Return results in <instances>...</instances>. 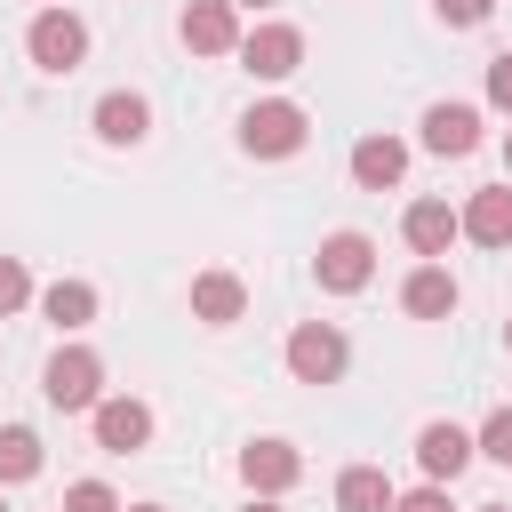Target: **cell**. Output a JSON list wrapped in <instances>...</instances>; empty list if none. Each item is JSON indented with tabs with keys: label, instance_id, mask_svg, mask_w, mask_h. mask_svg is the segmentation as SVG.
Wrapping results in <instances>:
<instances>
[{
	"label": "cell",
	"instance_id": "obj_1",
	"mask_svg": "<svg viewBox=\"0 0 512 512\" xmlns=\"http://www.w3.org/2000/svg\"><path fill=\"white\" fill-rule=\"evenodd\" d=\"M304 136H312V120L288 96H264V104L240 112V152L248 160H288V152H304Z\"/></svg>",
	"mask_w": 512,
	"mask_h": 512
},
{
	"label": "cell",
	"instance_id": "obj_20",
	"mask_svg": "<svg viewBox=\"0 0 512 512\" xmlns=\"http://www.w3.org/2000/svg\"><path fill=\"white\" fill-rule=\"evenodd\" d=\"M32 472H40V432L32 424H0V488H16Z\"/></svg>",
	"mask_w": 512,
	"mask_h": 512
},
{
	"label": "cell",
	"instance_id": "obj_2",
	"mask_svg": "<svg viewBox=\"0 0 512 512\" xmlns=\"http://www.w3.org/2000/svg\"><path fill=\"white\" fill-rule=\"evenodd\" d=\"M344 368H352V344H344L336 320H296L288 328V376L296 384H336Z\"/></svg>",
	"mask_w": 512,
	"mask_h": 512
},
{
	"label": "cell",
	"instance_id": "obj_31",
	"mask_svg": "<svg viewBox=\"0 0 512 512\" xmlns=\"http://www.w3.org/2000/svg\"><path fill=\"white\" fill-rule=\"evenodd\" d=\"M480 512H512V504H480Z\"/></svg>",
	"mask_w": 512,
	"mask_h": 512
},
{
	"label": "cell",
	"instance_id": "obj_7",
	"mask_svg": "<svg viewBox=\"0 0 512 512\" xmlns=\"http://www.w3.org/2000/svg\"><path fill=\"white\" fill-rule=\"evenodd\" d=\"M240 64L256 80H288V72H304V32L296 24H256V32H240Z\"/></svg>",
	"mask_w": 512,
	"mask_h": 512
},
{
	"label": "cell",
	"instance_id": "obj_9",
	"mask_svg": "<svg viewBox=\"0 0 512 512\" xmlns=\"http://www.w3.org/2000/svg\"><path fill=\"white\" fill-rule=\"evenodd\" d=\"M400 232H408V248H416L424 264H440V256L464 240V208H448V200H408Z\"/></svg>",
	"mask_w": 512,
	"mask_h": 512
},
{
	"label": "cell",
	"instance_id": "obj_22",
	"mask_svg": "<svg viewBox=\"0 0 512 512\" xmlns=\"http://www.w3.org/2000/svg\"><path fill=\"white\" fill-rule=\"evenodd\" d=\"M24 304H32V272H24V256H0V320Z\"/></svg>",
	"mask_w": 512,
	"mask_h": 512
},
{
	"label": "cell",
	"instance_id": "obj_4",
	"mask_svg": "<svg viewBox=\"0 0 512 512\" xmlns=\"http://www.w3.org/2000/svg\"><path fill=\"white\" fill-rule=\"evenodd\" d=\"M24 56H32L40 72H80V64H88V24H80L72 8H40L32 32H24Z\"/></svg>",
	"mask_w": 512,
	"mask_h": 512
},
{
	"label": "cell",
	"instance_id": "obj_27",
	"mask_svg": "<svg viewBox=\"0 0 512 512\" xmlns=\"http://www.w3.org/2000/svg\"><path fill=\"white\" fill-rule=\"evenodd\" d=\"M240 512H280V496H248V504H240Z\"/></svg>",
	"mask_w": 512,
	"mask_h": 512
},
{
	"label": "cell",
	"instance_id": "obj_25",
	"mask_svg": "<svg viewBox=\"0 0 512 512\" xmlns=\"http://www.w3.org/2000/svg\"><path fill=\"white\" fill-rule=\"evenodd\" d=\"M392 512H456V504H448V488H440V480H424V488H408Z\"/></svg>",
	"mask_w": 512,
	"mask_h": 512
},
{
	"label": "cell",
	"instance_id": "obj_24",
	"mask_svg": "<svg viewBox=\"0 0 512 512\" xmlns=\"http://www.w3.org/2000/svg\"><path fill=\"white\" fill-rule=\"evenodd\" d=\"M432 16H440L448 32H472V24H488V16H496V0H432Z\"/></svg>",
	"mask_w": 512,
	"mask_h": 512
},
{
	"label": "cell",
	"instance_id": "obj_3",
	"mask_svg": "<svg viewBox=\"0 0 512 512\" xmlns=\"http://www.w3.org/2000/svg\"><path fill=\"white\" fill-rule=\"evenodd\" d=\"M40 392H48V408H64V416H88V408L104 400V360H96L88 344H64V352L40 368Z\"/></svg>",
	"mask_w": 512,
	"mask_h": 512
},
{
	"label": "cell",
	"instance_id": "obj_12",
	"mask_svg": "<svg viewBox=\"0 0 512 512\" xmlns=\"http://www.w3.org/2000/svg\"><path fill=\"white\" fill-rule=\"evenodd\" d=\"M88 120H96V136H104L112 152H128V144H144V136H152V104H144L136 88L96 96V112H88Z\"/></svg>",
	"mask_w": 512,
	"mask_h": 512
},
{
	"label": "cell",
	"instance_id": "obj_29",
	"mask_svg": "<svg viewBox=\"0 0 512 512\" xmlns=\"http://www.w3.org/2000/svg\"><path fill=\"white\" fill-rule=\"evenodd\" d=\"M504 168H512V128H504Z\"/></svg>",
	"mask_w": 512,
	"mask_h": 512
},
{
	"label": "cell",
	"instance_id": "obj_11",
	"mask_svg": "<svg viewBox=\"0 0 512 512\" xmlns=\"http://www.w3.org/2000/svg\"><path fill=\"white\" fill-rule=\"evenodd\" d=\"M472 456H480V448H472V432H464V424H448V416H432V424L416 432V464H424V480H440V488H448Z\"/></svg>",
	"mask_w": 512,
	"mask_h": 512
},
{
	"label": "cell",
	"instance_id": "obj_10",
	"mask_svg": "<svg viewBox=\"0 0 512 512\" xmlns=\"http://www.w3.org/2000/svg\"><path fill=\"white\" fill-rule=\"evenodd\" d=\"M88 432H96V448L128 456V448H144V440H152V408H144V400H128V392H112V400H96V408H88Z\"/></svg>",
	"mask_w": 512,
	"mask_h": 512
},
{
	"label": "cell",
	"instance_id": "obj_19",
	"mask_svg": "<svg viewBox=\"0 0 512 512\" xmlns=\"http://www.w3.org/2000/svg\"><path fill=\"white\" fill-rule=\"evenodd\" d=\"M40 312L72 336V328H88V320H96V288H88V280H48V288H40Z\"/></svg>",
	"mask_w": 512,
	"mask_h": 512
},
{
	"label": "cell",
	"instance_id": "obj_17",
	"mask_svg": "<svg viewBox=\"0 0 512 512\" xmlns=\"http://www.w3.org/2000/svg\"><path fill=\"white\" fill-rule=\"evenodd\" d=\"M464 240L480 248H512V184H488L464 200Z\"/></svg>",
	"mask_w": 512,
	"mask_h": 512
},
{
	"label": "cell",
	"instance_id": "obj_23",
	"mask_svg": "<svg viewBox=\"0 0 512 512\" xmlns=\"http://www.w3.org/2000/svg\"><path fill=\"white\" fill-rule=\"evenodd\" d=\"M64 512H128V504H120L104 480H72V488H64Z\"/></svg>",
	"mask_w": 512,
	"mask_h": 512
},
{
	"label": "cell",
	"instance_id": "obj_30",
	"mask_svg": "<svg viewBox=\"0 0 512 512\" xmlns=\"http://www.w3.org/2000/svg\"><path fill=\"white\" fill-rule=\"evenodd\" d=\"M128 512H168V504H128Z\"/></svg>",
	"mask_w": 512,
	"mask_h": 512
},
{
	"label": "cell",
	"instance_id": "obj_16",
	"mask_svg": "<svg viewBox=\"0 0 512 512\" xmlns=\"http://www.w3.org/2000/svg\"><path fill=\"white\" fill-rule=\"evenodd\" d=\"M248 312V288H240V272H192V320H208V328H232Z\"/></svg>",
	"mask_w": 512,
	"mask_h": 512
},
{
	"label": "cell",
	"instance_id": "obj_26",
	"mask_svg": "<svg viewBox=\"0 0 512 512\" xmlns=\"http://www.w3.org/2000/svg\"><path fill=\"white\" fill-rule=\"evenodd\" d=\"M488 104H496V112H512V48H504V56H488Z\"/></svg>",
	"mask_w": 512,
	"mask_h": 512
},
{
	"label": "cell",
	"instance_id": "obj_32",
	"mask_svg": "<svg viewBox=\"0 0 512 512\" xmlns=\"http://www.w3.org/2000/svg\"><path fill=\"white\" fill-rule=\"evenodd\" d=\"M504 344H512V328H504Z\"/></svg>",
	"mask_w": 512,
	"mask_h": 512
},
{
	"label": "cell",
	"instance_id": "obj_8",
	"mask_svg": "<svg viewBox=\"0 0 512 512\" xmlns=\"http://www.w3.org/2000/svg\"><path fill=\"white\" fill-rule=\"evenodd\" d=\"M240 480H248V496H288V488L304 480L296 440H248V448H240Z\"/></svg>",
	"mask_w": 512,
	"mask_h": 512
},
{
	"label": "cell",
	"instance_id": "obj_6",
	"mask_svg": "<svg viewBox=\"0 0 512 512\" xmlns=\"http://www.w3.org/2000/svg\"><path fill=\"white\" fill-rule=\"evenodd\" d=\"M176 32H184L192 56H240V8L232 0H192L176 16Z\"/></svg>",
	"mask_w": 512,
	"mask_h": 512
},
{
	"label": "cell",
	"instance_id": "obj_5",
	"mask_svg": "<svg viewBox=\"0 0 512 512\" xmlns=\"http://www.w3.org/2000/svg\"><path fill=\"white\" fill-rule=\"evenodd\" d=\"M312 280H320L328 296H360V288L376 280V240H368V232H328L320 256H312Z\"/></svg>",
	"mask_w": 512,
	"mask_h": 512
},
{
	"label": "cell",
	"instance_id": "obj_33",
	"mask_svg": "<svg viewBox=\"0 0 512 512\" xmlns=\"http://www.w3.org/2000/svg\"><path fill=\"white\" fill-rule=\"evenodd\" d=\"M48 8H64V0H48Z\"/></svg>",
	"mask_w": 512,
	"mask_h": 512
},
{
	"label": "cell",
	"instance_id": "obj_34",
	"mask_svg": "<svg viewBox=\"0 0 512 512\" xmlns=\"http://www.w3.org/2000/svg\"><path fill=\"white\" fill-rule=\"evenodd\" d=\"M0 512H8V504H0Z\"/></svg>",
	"mask_w": 512,
	"mask_h": 512
},
{
	"label": "cell",
	"instance_id": "obj_28",
	"mask_svg": "<svg viewBox=\"0 0 512 512\" xmlns=\"http://www.w3.org/2000/svg\"><path fill=\"white\" fill-rule=\"evenodd\" d=\"M232 8H248V16H256V8H280V0H232Z\"/></svg>",
	"mask_w": 512,
	"mask_h": 512
},
{
	"label": "cell",
	"instance_id": "obj_15",
	"mask_svg": "<svg viewBox=\"0 0 512 512\" xmlns=\"http://www.w3.org/2000/svg\"><path fill=\"white\" fill-rule=\"evenodd\" d=\"M400 176H408V144L400 136H360L352 144V184L360 192H392Z\"/></svg>",
	"mask_w": 512,
	"mask_h": 512
},
{
	"label": "cell",
	"instance_id": "obj_18",
	"mask_svg": "<svg viewBox=\"0 0 512 512\" xmlns=\"http://www.w3.org/2000/svg\"><path fill=\"white\" fill-rule=\"evenodd\" d=\"M400 488L384 480V464H344L336 472V512H392Z\"/></svg>",
	"mask_w": 512,
	"mask_h": 512
},
{
	"label": "cell",
	"instance_id": "obj_14",
	"mask_svg": "<svg viewBox=\"0 0 512 512\" xmlns=\"http://www.w3.org/2000/svg\"><path fill=\"white\" fill-rule=\"evenodd\" d=\"M480 144V104H424V152L464 160Z\"/></svg>",
	"mask_w": 512,
	"mask_h": 512
},
{
	"label": "cell",
	"instance_id": "obj_13",
	"mask_svg": "<svg viewBox=\"0 0 512 512\" xmlns=\"http://www.w3.org/2000/svg\"><path fill=\"white\" fill-rule=\"evenodd\" d=\"M456 304H464V288H456L448 264H416V272L400 280V312H408V320H448Z\"/></svg>",
	"mask_w": 512,
	"mask_h": 512
},
{
	"label": "cell",
	"instance_id": "obj_21",
	"mask_svg": "<svg viewBox=\"0 0 512 512\" xmlns=\"http://www.w3.org/2000/svg\"><path fill=\"white\" fill-rule=\"evenodd\" d=\"M472 448H480L488 464H512V408H488V424L472 432Z\"/></svg>",
	"mask_w": 512,
	"mask_h": 512
}]
</instances>
